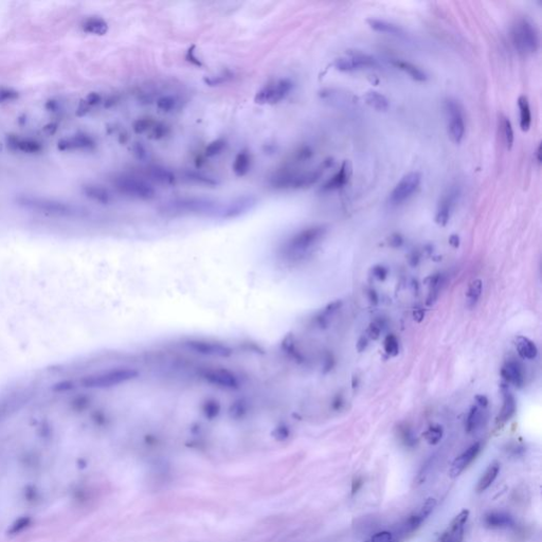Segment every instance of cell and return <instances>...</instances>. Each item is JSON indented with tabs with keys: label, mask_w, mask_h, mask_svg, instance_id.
<instances>
[{
	"label": "cell",
	"mask_w": 542,
	"mask_h": 542,
	"mask_svg": "<svg viewBox=\"0 0 542 542\" xmlns=\"http://www.w3.org/2000/svg\"><path fill=\"white\" fill-rule=\"evenodd\" d=\"M323 168L307 172H293L290 170L279 171L270 179V184L276 190H300L310 188L322 176Z\"/></svg>",
	"instance_id": "cell-2"
},
{
	"label": "cell",
	"mask_w": 542,
	"mask_h": 542,
	"mask_svg": "<svg viewBox=\"0 0 542 542\" xmlns=\"http://www.w3.org/2000/svg\"><path fill=\"white\" fill-rule=\"evenodd\" d=\"M101 100V96L98 95L97 93H91L89 96H88V103L90 105H95L97 104L98 102H100Z\"/></svg>",
	"instance_id": "cell-58"
},
{
	"label": "cell",
	"mask_w": 542,
	"mask_h": 542,
	"mask_svg": "<svg viewBox=\"0 0 542 542\" xmlns=\"http://www.w3.org/2000/svg\"><path fill=\"white\" fill-rule=\"evenodd\" d=\"M499 471H500V464L499 462L494 461L487 467V469L485 470L481 479H480V481L478 482L477 490L479 492L485 491L492 483H494L496 478L499 475Z\"/></svg>",
	"instance_id": "cell-27"
},
{
	"label": "cell",
	"mask_w": 542,
	"mask_h": 542,
	"mask_svg": "<svg viewBox=\"0 0 542 542\" xmlns=\"http://www.w3.org/2000/svg\"><path fill=\"white\" fill-rule=\"evenodd\" d=\"M30 523H31L30 517H21V518L17 519L13 524H12L9 533L11 535H16L22 532L23 529H26L30 525Z\"/></svg>",
	"instance_id": "cell-44"
},
{
	"label": "cell",
	"mask_w": 542,
	"mask_h": 542,
	"mask_svg": "<svg viewBox=\"0 0 542 542\" xmlns=\"http://www.w3.org/2000/svg\"><path fill=\"white\" fill-rule=\"evenodd\" d=\"M469 517V511L463 510L454 517L449 526L439 538L441 542H462L464 539V527Z\"/></svg>",
	"instance_id": "cell-13"
},
{
	"label": "cell",
	"mask_w": 542,
	"mask_h": 542,
	"mask_svg": "<svg viewBox=\"0 0 542 542\" xmlns=\"http://www.w3.org/2000/svg\"><path fill=\"white\" fill-rule=\"evenodd\" d=\"M367 347H368V338L366 336H361L356 343L357 351H358L359 353H362L366 350Z\"/></svg>",
	"instance_id": "cell-52"
},
{
	"label": "cell",
	"mask_w": 542,
	"mask_h": 542,
	"mask_svg": "<svg viewBox=\"0 0 542 542\" xmlns=\"http://www.w3.org/2000/svg\"><path fill=\"white\" fill-rule=\"evenodd\" d=\"M424 318H425V312L423 309H421V307H416V309L413 310V319L415 322L421 323L424 320Z\"/></svg>",
	"instance_id": "cell-53"
},
{
	"label": "cell",
	"mask_w": 542,
	"mask_h": 542,
	"mask_svg": "<svg viewBox=\"0 0 542 542\" xmlns=\"http://www.w3.org/2000/svg\"><path fill=\"white\" fill-rule=\"evenodd\" d=\"M403 244V238L399 233H394L389 239V245L393 248H399Z\"/></svg>",
	"instance_id": "cell-49"
},
{
	"label": "cell",
	"mask_w": 542,
	"mask_h": 542,
	"mask_svg": "<svg viewBox=\"0 0 542 542\" xmlns=\"http://www.w3.org/2000/svg\"><path fill=\"white\" fill-rule=\"evenodd\" d=\"M372 275L378 281L384 282L389 276V269L384 265H375L372 268Z\"/></svg>",
	"instance_id": "cell-45"
},
{
	"label": "cell",
	"mask_w": 542,
	"mask_h": 542,
	"mask_svg": "<svg viewBox=\"0 0 542 542\" xmlns=\"http://www.w3.org/2000/svg\"><path fill=\"white\" fill-rule=\"evenodd\" d=\"M392 540V534L390 532H379L372 536L369 542H390Z\"/></svg>",
	"instance_id": "cell-48"
},
{
	"label": "cell",
	"mask_w": 542,
	"mask_h": 542,
	"mask_svg": "<svg viewBox=\"0 0 542 542\" xmlns=\"http://www.w3.org/2000/svg\"><path fill=\"white\" fill-rule=\"evenodd\" d=\"M367 298H368V301L371 302L372 305H377L378 302H379V297H378L377 292L374 289H369L367 291Z\"/></svg>",
	"instance_id": "cell-54"
},
{
	"label": "cell",
	"mask_w": 542,
	"mask_h": 542,
	"mask_svg": "<svg viewBox=\"0 0 542 542\" xmlns=\"http://www.w3.org/2000/svg\"><path fill=\"white\" fill-rule=\"evenodd\" d=\"M512 42L521 55H531L539 49V34L534 23L527 18H520L512 28Z\"/></svg>",
	"instance_id": "cell-4"
},
{
	"label": "cell",
	"mask_w": 542,
	"mask_h": 542,
	"mask_svg": "<svg viewBox=\"0 0 542 542\" xmlns=\"http://www.w3.org/2000/svg\"><path fill=\"white\" fill-rule=\"evenodd\" d=\"M361 485H362V482H361V480H360V479H356V480H354V482H353V487H352V495H355L356 492L358 491V489H359V487H360Z\"/></svg>",
	"instance_id": "cell-59"
},
{
	"label": "cell",
	"mask_w": 542,
	"mask_h": 542,
	"mask_svg": "<svg viewBox=\"0 0 542 542\" xmlns=\"http://www.w3.org/2000/svg\"><path fill=\"white\" fill-rule=\"evenodd\" d=\"M443 284H444V277H443L441 274H436L430 278L429 292H428V297L426 300V304L428 306L433 305L436 302L439 292L442 290Z\"/></svg>",
	"instance_id": "cell-31"
},
{
	"label": "cell",
	"mask_w": 542,
	"mask_h": 542,
	"mask_svg": "<svg viewBox=\"0 0 542 542\" xmlns=\"http://www.w3.org/2000/svg\"><path fill=\"white\" fill-rule=\"evenodd\" d=\"M95 146L94 140L88 134L79 133L72 137L61 139L58 142L59 151H80V150H91Z\"/></svg>",
	"instance_id": "cell-17"
},
{
	"label": "cell",
	"mask_w": 542,
	"mask_h": 542,
	"mask_svg": "<svg viewBox=\"0 0 542 542\" xmlns=\"http://www.w3.org/2000/svg\"><path fill=\"white\" fill-rule=\"evenodd\" d=\"M378 61L371 55L356 52L347 57L337 58L334 63V67L342 72H352L360 69L377 68Z\"/></svg>",
	"instance_id": "cell-10"
},
{
	"label": "cell",
	"mask_w": 542,
	"mask_h": 542,
	"mask_svg": "<svg viewBox=\"0 0 542 542\" xmlns=\"http://www.w3.org/2000/svg\"><path fill=\"white\" fill-rule=\"evenodd\" d=\"M364 101L369 107L377 112H386L390 106L388 98L377 91H367L364 94Z\"/></svg>",
	"instance_id": "cell-29"
},
{
	"label": "cell",
	"mask_w": 542,
	"mask_h": 542,
	"mask_svg": "<svg viewBox=\"0 0 542 542\" xmlns=\"http://www.w3.org/2000/svg\"><path fill=\"white\" fill-rule=\"evenodd\" d=\"M401 437H402V439H403V442L405 443V444L409 445V446H413L414 443H416V438L413 436L411 431L409 429H406V428H404L401 431Z\"/></svg>",
	"instance_id": "cell-50"
},
{
	"label": "cell",
	"mask_w": 542,
	"mask_h": 542,
	"mask_svg": "<svg viewBox=\"0 0 542 542\" xmlns=\"http://www.w3.org/2000/svg\"><path fill=\"white\" fill-rule=\"evenodd\" d=\"M436 500L434 498H428L422 505V507L420 510V512H418L416 515L420 517V518L425 521L428 517L432 514V512L434 511L435 506H436Z\"/></svg>",
	"instance_id": "cell-42"
},
{
	"label": "cell",
	"mask_w": 542,
	"mask_h": 542,
	"mask_svg": "<svg viewBox=\"0 0 542 542\" xmlns=\"http://www.w3.org/2000/svg\"><path fill=\"white\" fill-rule=\"evenodd\" d=\"M183 177L187 181L198 184V186H205L207 188H216L219 181L216 177L206 174L200 171H193V170H187L183 172Z\"/></svg>",
	"instance_id": "cell-21"
},
{
	"label": "cell",
	"mask_w": 542,
	"mask_h": 542,
	"mask_svg": "<svg viewBox=\"0 0 542 542\" xmlns=\"http://www.w3.org/2000/svg\"><path fill=\"white\" fill-rule=\"evenodd\" d=\"M145 175L152 181L163 187H173L177 182L175 173L163 165H150L145 168Z\"/></svg>",
	"instance_id": "cell-16"
},
{
	"label": "cell",
	"mask_w": 542,
	"mask_h": 542,
	"mask_svg": "<svg viewBox=\"0 0 542 542\" xmlns=\"http://www.w3.org/2000/svg\"><path fill=\"white\" fill-rule=\"evenodd\" d=\"M155 121L151 118H140L138 120H136L133 122V125H132V129L136 133L138 134H141V133H144V132H149L151 130V128L154 126L155 124Z\"/></svg>",
	"instance_id": "cell-40"
},
{
	"label": "cell",
	"mask_w": 542,
	"mask_h": 542,
	"mask_svg": "<svg viewBox=\"0 0 542 542\" xmlns=\"http://www.w3.org/2000/svg\"><path fill=\"white\" fill-rule=\"evenodd\" d=\"M220 205L205 196H182L164 202L161 212L168 215H207L218 213Z\"/></svg>",
	"instance_id": "cell-1"
},
{
	"label": "cell",
	"mask_w": 542,
	"mask_h": 542,
	"mask_svg": "<svg viewBox=\"0 0 542 542\" xmlns=\"http://www.w3.org/2000/svg\"><path fill=\"white\" fill-rule=\"evenodd\" d=\"M381 330H383V326H381V324L378 323V322H373L372 324H369V326L367 328V336L366 337L369 338V339L377 340L380 337Z\"/></svg>",
	"instance_id": "cell-47"
},
{
	"label": "cell",
	"mask_w": 542,
	"mask_h": 542,
	"mask_svg": "<svg viewBox=\"0 0 542 542\" xmlns=\"http://www.w3.org/2000/svg\"><path fill=\"white\" fill-rule=\"evenodd\" d=\"M367 24L369 26V28H372L374 31H377V32L388 33V34L395 35V36H402L404 34L403 30L400 27H398L397 24L386 21V20L371 18V19H367Z\"/></svg>",
	"instance_id": "cell-26"
},
{
	"label": "cell",
	"mask_w": 542,
	"mask_h": 542,
	"mask_svg": "<svg viewBox=\"0 0 542 542\" xmlns=\"http://www.w3.org/2000/svg\"><path fill=\"white\" fill-rule=\"evenodd\" d=\"M424 521L418 517L416 514L415 515H411L408 519H406L404 521V523L402 524L401 526V529H402V533L403 534H410V533H413L414 531H416V529L421 526V524L423 523Z\"/></svg>",
	"instance_id": "cell-41"
},
{
	"label": "cell",
	"mask_w": 542,
	"mask_h": 542,
	"mask_svg": "<svg viewBox=\"0 0 542 542\" xmlns=\"http://www.w3.org/2000/svg\"><path fill=\"white\" fill-rule=\"evenodd\" d=\"M17 97H18V92L13 89H7V88L0 89V103L14 101Z\"/></svg>",
	"instance_id": "cell-46"
},
{
	"label": "cell",
	"mask_w": 542,
	"mask_h": 542,
	"mask_svg": "<svg viewBox=\"0 0 542 542\" xmlns=\"http://www.w3.org/2000/svg\"><path fill=\"white\" fill-rule=\"evenodd\" d=\"M484 522L489 528H509L515 525L513 517L504 512H491L487 514Z\"/></svg>",
	"instance_id": "cell-23"
},
{
	"label": "cell",
	"mask_w": 542,
	"mask_h": 542,
	"mask_svg": "<svg viewBox=\"0 0 542 542\" xmlns=\"http://www.w3.org/2000/svg\"><path fill=\"white\" fill-rule=\"evenodd\" d=\"M352 176V164L348 160H344L338 173L332 176L322 187L323 192L336 191L343 188L349 182Z\"/></svg>",
	"instance_id": "cell-18"
},
{
	"label": "cell",
	"mask_w": 542,
	"mask_h": 542,
	"mask_svg": "<svg viewBox=\"0 0 542 542\" xmlns=\"http://www.w3.org/2000/svg\"><path fill=\"white\" fill-rule=\"evenodd\" d=\"M422 174L418 172H410L404 175L396 184L389 196V202L392 206H399L408 200L420 188Z\"/></svg>",
	"instance_id": "cell-9"
},
{
	"label": "cell",
	"mask_w": 542,
	"mask_h": 542,
	"mask_svg": "<svg viewBox=\"0 0 542 542\" xmlns=\"http://www.w3.org/2000/svg\"><path fill=\"white\" fill-rule=\"evenodd\" d=\"M17 202L24 208L31 209V210L49 213V214H55V215L70 216V215H77L81 212L80 208L73 206L69 202L46 198V197L33 196V195L19 196L17 198Z\"/></svg>",
	"instance_id": "cell-5"
},
{
	"label": "cell",
	"mask_w": 542,
	"mask_h": 542,
	"mask_svg": "<svg viewBox=\"0 0 542 542\" xmlns=\"http://www.w3.org/2000/svg\"><path fill=\"white\" fill-rule=\"evenodd\" d=\"M461 191L457 186L450 187L446 193L442 196V199L437 206V210L435 214V223L438 226L445 227L451 217L453 208L457 204Z\"/></svg>",
	"instance_id": "cell-12"
},
{
	"label": "cell",
	"mask_w": 542,
	"mask_h": 542,
	"mask_svg": "<svg viewBox=\"0 0 542 542\" xmlns=\"http://www.w3.org/2000/svg\"><path fill=\"white\" fill-rule=\"evenodd\" d=\"M326 232L327 228L321 225L306 228L289 241V250L297 255H304L323 240Z\"/></svg>",
	"instance_id": "cell-7"
},
{
	"label": "cell",
	"mask_w": 542,
	"mask_h": 542,
	"mask_svg": "<svg viewBox=\"0 0 542 542\" xmlns=\"http://www.w3.org/2000/svg\"><path fill=\"white\" fill-rule=\"evenodd\" d=\"M423 435L429 445H436L441 442L443 435H444V430L439 425H433L430 426Z\"/></svg>",
	"instance_id": "cell-35"
},
{
	"label": "cell",
	"mask_w": 542,
	"mask_h": 542,
	"mask_svg": "<svg viewBox=\"0 0 542 542\" xmlns=\"http://www.w3.org/2000/svg\"><path fill=\"white\" fill-rule=\"evenodd\" d=\"M226 145L227 143L225 139L219 138V139L213 140L212 142H210L207 145L206 150H205V154L208 158H214L224 152V150L226 149Z\"/></svg>",
	"instance_id": "cell-37"
},
{
	"label": "cell",
	"mask_w": 542,
	"mask_h": 542,
	"mask_svg": "<svg viewBox=\"0 0 542 542\" xmlns=\"http://www.w3.org/2000/svg\"><path fill=\"white\" fill-rule=\"evenodd\" d=\"M501 126H502V129H503V137H504L505 144H506L507 149L511 150L513 147V145H514V140H515L514 129H513V126H512V123L507 118L504 117L502 119V121H501Z\"/></svg>",
	"instance_id": "cell-39"
},
{
	"label": "cell",
	"mask_w": 542,
	"mask_h": 542,
	"mask_svg": "<svg viewBox=\"0 0 542 542\" xmlns=\"http://www.w3.org/2000/svg\"><path fill=\"white\" fill-rule=\"evenodd\" d=\"M449 244L452 246L453 248H458L460 246V238L457 235V234H452V235L449 238Z\"/></svg>",
	"instance_id": "cell-57"
},
{
	"label": "cell",
	"mask_w": 542,
	"mask_h": 542,
	"mask_svg": "<svg viewBox=\"0 0 542 542\" xmlns=\"http://www.w3.org/2000/svg\"><path fill=\"white\" fill-rule=\"evenodd\" d=\"M391 63L393 66H395L397 69L408 73V75L414 80V81H417V82H426L428 80V76L427 73L422 70L420 67L415 66L414 64L410 63V61H406V60H403V59H400V58H394L391 60Z\"/></svg>",
	"instance_id": "cell-24"
},
{
	"label": "cell",
	"mask_w": 542,
	"mask_h": 542,
	"mask_svg": "<svg viewBox=\"0 0 542 542\" xmlns=\"http://www.w3.org/2000/svg\"><path fill=\"white\" fill-rule=\"evenodd\" d=\"M501 376L514 387L522 388L525 381L524 366L519 360L509 359L501 368Z\"/></svg>",
	"instance_id": "cell-14"
},
{
	"label": "cell",
	"mask_w": 542,
	"mask_h": 542,
	"mask_svg": "<svg viewBox=\"0 0 542 542\" xmlns=\"http://www.w3.org/2000/svg\"><path fill=\"white\" fill-rule=\"evenodd\" d=\"M535 159H536V161H537L538 164L541 163V144L538 145L537 150L535 152Z\"/></svg>",
	"instance_id": "cell-60"
},
{
	"label": "cell",
	"mask_w": 542,
	"mask_h": 542,
	"mask_svg": "<svg viewBox=\"0 0 542 542\" xmlns=\"http://www.w3.org/2000/svg\"><path fill=\"white\" fill-rule=\"evenodd\" d=\"M257 205V198L253 195H241L233 198L230 202L220 206L218 214L224 218H234L248 211Z\"/></svg>",
	"instance_id": "cell-11"
},
{
	"label": "cell",
	"mask_w": 542,
	"mask_h": 542,
	"mask_svg": "<svg viewBox=\"0 0 542 542\" xmlns=\"http://www.w3.org/2000/svg\"><path fill=\"white\" fill-rule=\"evenodd\" d=\"M84 195L92 201L100 205H109L114 200V196L108 189L100 184L88 183L83 187Z\"/></svg>",
	"instance_id": "cell-19"
},
{
	"label": "cell",
	"mask_w": 542,
	"mask_h": 542,
	"mask_svg": "<svg viewBox=\"0 0 542 542\" xmlns=\"http://www.w3.org/2000/svg\"><path fill=\"white\" fill-rule=\"evenodd\" d=\"M482 291H483V282H482V280L481 279L473 280L469 284V286H468L467 294H466L467 306L469 307V309H472V307H475L477 305V303L479 302L480 298H481Z\"/></svg>",
	"instance_id": "cell-33"
},
{
	"label": "cell",
	"mask_w": 542,
	"mask_h": 542,
	"mask_svg": "<svg viewBox=\"0 0 542 542\" xmlns=\"http://www.w3.org/2000/svg\"><path fill=\"white\" fill-rule=\"evenodd\" d=\"M481 451V443L477 442L472 444L470 447H468L462 454L455 459L451 465V468L449 470L450 478H457L459 477L466 468L469 466L478 457V454Z\"/></svg>",
	"instance_id": "cell-15"
},
{
	"label": "cell",
	"mask_w": 542,
	"mask_h": 542,
	"mask_svg": "<svg viewBox=\"0 0 542 542\" xmlns=\"http://www.w3.org/2000/svg\"><path fill=\"white\" fill-rule=\"evenodd\" d=\"M83 30L93 35H104L108 31V23L101 17L92 16L84 21Z\"/></svg>",
	"instance_id": "cell-28"
},
{
	"label": "cell",
	"mask_w": 542,
	"mask_h": 542,
	"mask_svg": "<svg viewBox=\"0 0 542 542\" xmlns=\"http://www.w3.org/2000/svg\"><path fill=\"white\" fill-rule=\"evenodd\" d=\"M252 155L249 150L244 149L240 151L232 164V171L236 177H245L251 171Z\"/></svg>",
	"instance_id": "cell-20"
},
{
	"label": "cell",
	"mask_w": 542,
	"mask_h": 542,
	"mask_svg": "<svg viewBox=\"0 0 542 542\" xmlns=\"http://www.w3.org/2000/svg\"><path fill=\"white\" fill-rule=\"evenodd\" d=\"M343 405H344V399L342 398L341 395H338L335 398L334 402H332V408L338 411V410H341L343 408Z\"/></svg>",
	"instance_id": "cell-56"
},
{
	"label": "cell",
	"mask_w": 542,
	"mask_h": 542,
	"mask_svg": "<svg viewBox=\"0 0 542 542\" xmlns=\"http://www.w3.org/2000/svg\"><path fill=\"white\" fill-rule=\"evenodd\" d=\"M293 89L290 79H279L264 85L255 94L254 102L258 105H276L284 100Z\"/></svg>",
	"instance_id": "cell-6"
},
{
	"label": "cell",
	"mask_w": 542,
	"mask_h": 542,
	"mask_svg": "<svg viewBox=\"0 0 542 542\" xmlns=\"http://www.w3.org/2000/svg\"><path fill=\"white\" fill-rule=\"evenodd\" d=\"M384 349L388 356L396 357L399 354V342L394 334H389L384 340Z\"/></svg>",
	"instance_id": "cell-38"
},
{
	"label": "cell",
	"mask_w": 542,
	"mask_h": 542,
	"mask_svg": "<svg viewBox=\"0 0 542 542\" xmlns=\"http://www.w3.org/2000/svg\"><path fill=\"white\" fill-rule=\"evenodd\" d=\"M13 145L16 147L17 150L23 153H29V154L39 153L42 150L41 144L33 140H18L17 139L13 142Z\"/></svg>",
	"instance_id": "cell-36"
},
{
	"label": "cell",
	"mask_w": 542,
	"mask_h": 542,
	"mask_svg": "<svg viewBox=\"0 0 542 542\" xmlns=\"http://www.w3.org/2000/svg\"><path fill=\"white\" fill-rule=\"evenodd\" d=\"M150 132V138L153 139V140H160V139H163L164 137H166L167 133H168V127L164 124H162V123H155L154 126L151 128V130L149 131Z\"/></svg>",
	"instance_id": "cell-43"
},
{
	"label": "cell",
	"mask_w": 542,
	"mask_h": 542,
	"mask_svg": "<svg viewBox=\"0 0 542 542\" xmlns=\"http://www.w3.org/2000/svg\"><path fill=\"white\" fill-rule=\"evenodd\" d=\"M516 348L522 359L533 360L538 355V348L534 341L523 336L516 338Z\"/></svg>",
	"instance_id": "cell-25"
},
{
	"label": "cell",
	"mask_w": 542,
	"mask_h": 542,
	"mask_svg": "<svg viewBox=\"0 0 542 542\" xmlns=\"http://www.w3.org/2000/svg\"><path fill=\"white\" fill-rule=\"evenodd\" d=\"M445 112L448 117V133L451 140L460 144L465 134L464 112L461 104L454 98H447L444 103Z\"/></svg>",
	"instance_id": "cell-8"
},
{
	"label": "cell",
	"mask_w": 542,
	"mask_h": 542,
	"mask_svg": "<svg viewBox=\"0 0 542 542\" xmlns=\"http://www.w3.org/2000/svg\"><path fill=\"white\" fill-rule=\"evenodd\" d=\"M115 189L128 198L141 201H151L156 198L157 192L151 183L138 176L121 174L113 180Z\"/></svg>",
	"instance_id": "cell-3"
},
{
	"label": "cell",
	"mask_w": 542,
	"mask_h": 542,
	"mask_svg": "<svg viewBox=\"0 0 542 542\" xmlns=\"http://www.w3.org/2000/svg\"><path fill=\"white\" fill-rule=\"evenodd\" d=\"M518 106L520 110V127L522 131H527L531 127L532 124V114H531V107H529V103L527 97L525 95H521L518 98Z\"/></svg>",
	"instance_id": "cell-32"
},
{
	"label": "cell",
	"mask_w": 542,
	"mask_h": 542,
	"mask_svg": "<svg viewBox=\"0 0 542 542\" xmlns=\"http://www.w3.org/2000/svg\"><path fill=\"white\" fill-rule=\"evenodd\" d=\"M483 410L480 408L479 405L471 406V409L468 412V415L466 417L465 422V430L466 432L471 433L476 431L480 426L482 425L483 422Z\"/></svg>",
	"instance_id": "cell-30"
},
{
	"label": "cell",
	"mask_w": 542,
	"mask_h": 542,
	"mask_svg": "<svg viewBox=\"0 0 542 542\" xmlns=\"http://www.w3.org/2000/svg\"><path fill=\"white\" fill-rule=\"evenodd\" d=\"M476 400L478 402V405L480 406V408H482V409L486 408V406L488 405V402H489L488 398L485 395H483V394H481V395H477L476 396Z\"/></svg>",
	"instance_id": "cell-55"
},
{
	"label": "cell",
	"mask_w": 542,
	"mask_h": 542,
	"mask_svg": "<svg viewBox=\"0 0 542 542\" xmlns=\"http://www.w3.org/2000/svg\"><path fill=\"white\" fill-rule=\"evenodd\" d=\"M156 106L161 113L171 114L180 107V100L174 95H162L158 97Z\"/></svg>",
	"instance_id": "cell-34"
},
{
	"label": "cell",
	"mask_w": 542,
	"mask_h": 542,
	"mask_svg": "<svg viewBox=\"0 0 542 542\" xmlns=\"http://www.w3.org/2000/svg\"><path fill=\"white\" fill-rule=\"evenodd\" d=\"M517 411V401L515 396L509 391L503 393V404L500 410V413L497 417V424L503 425L510 420H512L513 416L516 414Z\"/></svg>",
	"instance_id": "cell-22"
},
{
	"label": "cell",
	"mask_w": 542,
	"mask_h": 542,
	"mask_svg": "<svg viewBox=\"0 0 542 542\" xmlns=\"http://www.w3.org/2000/svg\"><path fill=\"white\" fill-rule=\"evenodd\" d=\"M231 76H227V75H224V76H217L216 78L212 77L210 79H207L206 80V83L211 85V86H214V85H220L223 83H226L228 81V79L230 78Z\"/></svg>",
	"instance_id": "cell-51"
}]
</instances>
